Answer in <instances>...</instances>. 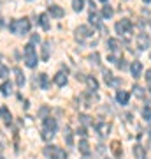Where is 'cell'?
Returning a JSON list of instances; mask_svg holds the SVG:
<instances>
[{
    "mask_svg": "<svg viewBox=\"0 0 151 159\" xmlns=\"http://www.w3.org/2000/svg\"><path fill=\"white\" fill-rule=\"evenodd\" d=\"M100 2H104V4H107V0H100Z\"/></svg>",
    "mask_w": 151,
    "mask_h": 159,
    "instance_id": "60d3db41",
    "label": "cell"
},
{
    "mask_svg": "<svg viewBox=\"0 0 151 159\" xmlns=\"http://www.w3.org/2000/svg\"><path fill=\"white\" fill-rule=\"evenodd\" d=\"M149 57H151V53H149Z\"/></svg>",
    "mask_w": 151,
    "mask_h": 159,
    "instance_id": "ee69618b",
    "label": "cell"
},
{
    "mask_svg": "<svg viewBox=\"0 0 151 159\" xmlns=\"http://www.w3.org/2000/svg\"><path fill=\"white\" fill-rule=\"evenodd\" d=\"M72 9L76 12H81L84 9V0H72Z\"/></svg>",
    "mask_w": 151,
    "mask_h": 159,
    "instance_id": "603a6c76",
    "label": "cell"
},
{
    "mask_svg": "<svg viewBox=\"0 0 151 159\" xmlns=\"http://www.w3.org/2000/svg\"><path fill=\"white\" fill-rule=\"evenodd\" d=\"M111 129V125L107 124V122H100V124H97V133L100 134V136H106L107 133Z\"/></svg>",
    "mask_w": 151,
    "mask_h": 159,
    "instance_id": "8fae6325",
    "label": "cell"
},
{
    "mask_svg": "<svg viewBox=\"0 0 151 159\" xmlns=\"http://www.w3.org/2000/svg\"><path fill=\"white\" fill-rule=\"evenodd\" d=\"M63 138H65L67 145H72V143H74V140H72V131H70V127H65V131H63Z\"/></svg>",
    "mask_w": 151,
    "mask_h": 159,
    "instance_id": "d4e9b609",
    "label": "cell"
},
{
    "mask_svg": "<svg viewBox=\"0 0 151 159\" xmlns=\"http://www.w3.org/2000/svg\"><path fill=\"white\" fill-rule=\"evenodd\" d=\"M142 117L146 120H151V108H144L142 110Z\"/></svg>",
    "mask_w": 151,
    "mask_h": 159,
    "instance_id": "1f68e13d",
    "label": "cell"
},
{
    "mask_svg": "<svg viewBox=\"0 0 151 159\" xmlns=\"http://www.w3.org/2000/svg\"><path fill=\"white\" fill-rule=\"evenodd\" d=\"M104 80H106L107 85H112V87L120 85V80L114 78V76H112V73H109V71H104Z\"/></svg>",
    "mask_w": 151,
    "mask_h": 159,
    "instance_id": "52a82bcc",
    "label": "cell"
},
{
    "mask_svg": "<svg viewBox=\"0 0 151 159\" xmlns=\"http://www.w3.org/2000/svg\"><path fill=\"white\" fill-rule=\"evenodd\" d=\"M23 55H25V62H27L28 67H35L37 66V53H35V48L32 43L23 48Z\"/></svg>",
    "mask_w": 151,
    "mask_h": 159,
    "instance_id": "7a4b0ae2",
    "label": "cell"
},
{
    "mask_svg": "<svg viewBox=\"0 0 151 159\" xmlns=\"http://www.w3.org/2000/svg\"><path fill=\"white\" fill-rule=\"evenodd\" d=\"M116 32L118 34H130L132 32V21L130 20H121L116 23Z\"/></svg>",
    "mask_w": 151,
    "mask_h": 159,
    "instance_id": "3957f363",
    "label": "cell"
},
{
    "mask_svg": "<svg viewBox=\"0 0 151 159\" xmlns=\"http://www.w3.org/2000/svg\"><path fill=\"white\" fill-rule=\"evenodd\" d=\"M0 115L4 117V120H6V124H7V125L11 124V120H12V115H11V111H9V110H7L6 106H4V108L0 110Z\"/></svg>",
    "mask_w": 151,
    "mask_h": 159,
    "instance_id": "44dd1931",
    "label": "cell"
},
{
    "mask_svg": "<svg viewBox=\"0 0 151 159\" xmlns=\"http://www.w3.org/2000/svg\"><path fill=\"white\" fill-rule=\"evenodd\" d=\"M90 23H93L95 27H100V20H99V16H97V12H95V11L90 12Z\"/></svg>",
    "mask_w": 151,
    "mask_h": 159,
    "instance_id": "484cf974",
    "label": "cell"
},
{
    "mask_svg": "<svg viewBox=\"0 0 151 159\" xmlns=\"http://www.w3.org/2000/svg\"><path fill=\"white\" fill-rule=\"evenodd\" d=\"M44 129H49L55 133L56 131V120L53 119V117H46L44 119Z\"/></svg>",
    "mask_w": 151,
    "mask_h": 159,
    "instance_id": "7c38bea8",
    "label": "cell"
},
{
    "mask_svg": "<svg viewBox=\"0 0 151 159\" xmlns=\"http://www.w3.org/2000/svg\"><path fill=\"white\" fill-rule=\"evenodd\" d=\"M90 60H91V64H99V53H93L90 57Z\"/></svg>",
    "mask_w": 151,
    "mask_h": 159,
    "instance_id": "836d02e7",
    "label": "cell"
},
{
    "mask_svg": "<svg viewBox=\"0 0 151 159\" xmlns=\"http://www.w3.org/2000/svg\"><path fill=\"white\" fill-rule=\"evenodd\" d=\"M109 62H116V57H112V55H109V58H107Z\"/></svg>",
    "mask_w": 151,
    "mask_h": 159,
    "instance_id": "74e56055",
    "label": "cell"
},
{
    "mask_svg": "<svg viewBox=\"0 0 151 159\" xmlns=\"http://www.w3.org/2000/svg\"><path fill=\"white\" fill-rule=\"evenodd\" d=\"M118 67L121 69V71H123V69H127V64H125V60H118Z\"/></svg>",
    "mask_w": 151,
    "mask_h": 159,
    "instance_id": "e575fe53",
    "label": "cell"
},
{
    "mask_svg": "<svg viewBox=\"0 0 151 159\" xmlns=\"http://www.w3.org/2000/svg\"><path fill=\"white\" fill-rule=\"evenodd\" d=\"M37 21L40 23V27H42V29H44V30H49V29H51L49 16H48V14H40V16H39V20H37Z\"/></svg>",
    "mask_w": 151,
    "mask_h": 159,
    "instance_id": "4fadbf2b",
    "label": "cell"
},
{
    "mask_svg": "<svg viewBox=\"0 0 151 159\" xmlns=\"http://www.w3.org/2000/svg\"><path fill=\"white\" fill-rule=\"evenodd\" d=\"M78 134H81L83 138H86V136H88V133H86V127H79V129H78Z\"/></svg>",
    "mask_w": 151,
    "mask_h": 159,
    "instance_id": "d6a6232c",
    "label": "cell"
},
{
    "mask_svg": "<svg viewBox=\"0 0 151 159\" xmlns=\"http://www.w3.org/2000/svg\"><path fill=\"white\" fill-rule=\"evenodd\" d=\"M91 34H93V32H91V29H90V27H86V25H81V27H78V29H76V39H78V41H84L86 37H90Z\"/></svg>",
    "mask_w": 151,
    "mask_h": 159,
    "instance_id": "5b68a950",
    "label": "cell"
},
{
    "mask_svg": "<svg viewBox=\"0 0 151 159\" xmlns=\"http://www.w3.org/2000/svg\"><path fill=\"white\" fill-rule=\"evenodd\" d=\"M107 46H109V50L111 51H118L121 48V43L118 39H107Z\"/></svg>",
    "mask_w": 151,
    "mask_h": 159,
    "instance_id": "ac0fdd59",
    "label": "cell"
},
{
    "mask_svg": "<svg viewBox=\"0 0 151 159\" xmlns=\"http://www.w3.org/2000/svg\"><path fill=\"white\" fill-rule=\"evenodd\" d=\"M135 44H137V48L139 50H148L151 46V39H149V35H146V34H139L137 37H135Z\"/></svg>",
    "mask_w": 151,
    "mask_h": 159,
    "instance_id": "277c9868",
    "label": "cell"
},
{
    "mask_svg": "<svg viewBox=\"0 0 151 159\" xmlns=\"http://www.w3.org/2000/svg\"><path fill=\"white\" fill-rule=\"evenodd\" d=\"M48 12H49L53 18H62L63 14H65V11H63L60 6H49L48 7Z\"/></svg>",
    "mask_w": 151,
    "mask_h": 159,
    "instance_id": "8992f818",
    "label": "cell"
},
{
    "mask_svg": "<svg viewBox=\"0 0 151 159\" xmlns=\"http://www.w3.org/2000/svg\"><path fill=\"white\" fill-rule=\"evenodd\" d=\"M79 152H81V154H84V156H90V154H91L90 143L86 142V140H81V142H79Z\"/></svg>",
    "mask_w": 151,
    "mask_h": 159,
    "instance_id": "9a60e30c",
    "label": "cell"
},
{
    "mask_svg": "<svg viewBox=\"0 0 151 159\" xmlns=\"http://www.w3.org/2000/svg\"><path fill=\"white\" fill-rule=\"evenodd\" d=\"M128 92H125V90H118V94H116V101L120 102V104H127L128 102Z\"/></svg>",
    "mask_w": 151,
    "mask_h": 159,
    "instance_id": "5bb4252c",
    "label": "cell"
},
{
    "mask_svg": "<svg viewBox=\"0 0 151 159\" xmlns=\"http://www.w3.org/2000/svg\"><path fill=\"white\" fill-rule=\"evenodd\" d=\"M49 58V43H44L42 46V60H48Z\"/></svg>",
    "mask_w": 151,
    "mask_h": 159,
    "instance_id": "4316f807",
    "label": "cell"
},
{
    "mask_svg": "<svg viewBox=\"0 0 151 159\" xmlns=\"http://www.w3.org/2000/svg\"><path fill=\"white\" fill-rule=\"evenodd\" d=\"M39 85L42 90H48L49 87V81H48V74H39Z\"/></svg>",
    "mask_w": 151,
    "mask_h": 159,
    "instance_id": "ffe728a7",
    "label": "cell"
},
{
    "mask_svg": "<svg viewBox=\"0 0 151 159\" xmlns=\"http://www.w3.org/2000/svg\"><path fill=\"white\" fill-rule=\"evenodd\" d=\"M84 81L88 83V87L91 89V90H97V89H99V81H97L93 76H86V80H84Z\"/></svg>",
    "mask_w": 151,
    "mask_h": 159,
    "instance_id": "7402d4cb",
    "label": "cell"
},
{
    "mask_svg": "<svg viewBox=\"0 0 151 159\" xmlns=\"http://www.w3.org/2000/svg\"><path fill=\"white\" fill-rule=\"evenodd\" d=\"M0 159H4V157H2V154H0Z\"/></svg>",
    "mask_w": 151,
    "mask_h": 159,
    "instance_id": "b9f144b4",
    "label": "cell"
},
{
    "mask_svg": "<svg viewBox=\"0 0 151 159\" xmlns=\"http://www.w3.org/2000/svg\"><path fill=\"white\" fill-rule=\"evenodd\" d=\"M130 71H132V74H134V78H139L141 73H142V64L141 62H132V66H130Z\"/></svg>",
    "mask_w": 151,
    "mask_h": 159,
    "instance_id": "ba28073f",
    "label": "cell"
},
{
    "mask_svg": "<svg viewBox=\"0 0 151 159\" xmlns=\"http://www.w3.org/2000/svg\"><path fill=\"white\" fill-rule=\"evenodd\" d=\"M134 156L137 159H146V150H144V147L142 145H135L134 147Z\"/></svg>",
    "mask_w": 151,
    "mask_h": 159,
    "instance_id": "e0dca14e",
    "label": "cell"
},
{
    "mask_svg": "<svg viewBox=\"0 0 151 159\" xmlns=\"http://www.w3.org/2000/svg\"><path fill=\"white\" fill-rule=\"evenodd\" d=\"M0 92H2L4 96H11L12 94V83L11 81H4V83L0 85Z\"/></svg>",
    "mask_w": 151,
    "mask_h": 159,
    "instance_id": "2e32d148",
    "label": "cell"
},
{
    "mask_svg": "<svg viewBox=\"0 0 151 159\" xmlns=\"http://www.w3.org/2000/svg\"><path fill=\"white\" fill-rule=\"evenodd\" d=\"M7 76H9V69L4 67V66H0V78L4 80V78H7Z\"/></svg>",
    "mask_w": 151,
    "mask_h": 159,
    "instance_id": "f546056e",
    "label": "cell"
},
{
    "mask_svg": "<svg viewBox=\"0 0 151 159\" xmlns=\"http://www.w3.org/2000/svg\"><path fill=\"white\" fill-rule=\"evenodd\" d=\"M14 74H16V85L21 89L25 85V74H23V71L19 67H14Z\"/></svg>",
    "mask_w": 151,
    "mask_h": 159,
    "instance_id": "9c48e42d",
    "label": "cell"
},
{
    "mask_svg": "<svg viewBox=\"0 0 151 159\" xmlns=\"http://www.w3.org/2000/svg\"><path fill=\"white\" fill-rule=\"evenodd\" d=\"M40 41V37L39 35H32V44H35V43H39Z\"/></svg>",
    "mask_w": 151,
    "mask_h": 159,
    "instance_id": "8d00e7d4",
    "label": "cell"
},
{
    "mask_svg": "<svg viewBox=\"0 0 151 159\" xmlns=\"http://www.w3.org/2000/svg\"><path fill=\"white\" fill-rule=\"evenodd\" d=\"M146 80H148V83L151 85V69L149 71H146Z\"/></svg>",
    "mask_w": 151,
    "mask_h": 159,
    "instance_id": "d590c367",
    "label": "cell"
},
{
    "mask_svg": "<svg viewBox=\"0 0 151 159\" xmlns=\"http://www.w3.org/2000/svg\"><path fill=\"white\" fill-rule=\"evenodd\" d=\"M9 29H11L12 34L16 35H25L30 32V21H28L27 18H23V20H12L9 23Z\"/></svg>",
    "mask_w": 151,
    "mask_h": 159,
    "instance_id": "6da1fadb",
    "label": "cell"
},
{
    "mask_svg": "<svg viewBox=\"0 0 151 159\" xmlns=\"http://www.w3.org/2000/svg\"><path fill=\"white\" fill-rule=\"evenodd\" d=\"M149 134H151V127H149Z\"/></svg>",
    "mask_w": 151,
    "mask_h": 159,
    "instance_id": "7bdbcfd3",
    "label": "cell"
},
{
    "mask_svg": "<svg viewBox=\"0 0 151 159\" xmlns=\"http://www.w3.org/2000/svg\"><path fill=\"white\" fill-rule=\"evenodd\" d=\"M40 136H42V140H46V142H48V140H51V138L55 136V133H53V131H49V129H42V134H40Z\"/></svg>",
    "mask_w": 151,
    "mask_h": 159,
    "instance_id": "83f0119b",
    "label": "cell"
},
{
    "mask_svg": "<svg viewBox=\"0 0 151 159\" xmlns=\"http://www.w3.org/2000/svg\"><path fill=\"white\" fill-rule=\"evenodd\" d=\"M112 14H114V11H112V7H111V6H104V7H102V18L109 20Z\"/></svg>",
    "mask_w": 151,
    "mask_h": 159,
    "instance_id": "cb8c5ba5",
    "label": "cell"
},
{
    "mask_svg": "<svg viewBox=\"0 0 151 159\" xmlns=\"http://www.w3.org/2000/svg\"><path fill=\"white\" fill-rule=\"evenodd\" d=\"M134 96H137V97H141V99H142V97L146 96V94H144V89L135 85V87H134Z\"/></svg>",
    "mask_w": 151,
    "mask_h": 159,
    "instance_id": "f1b7e54d",
    "label": "cell"
},
{
    "mask_svg": "<svg viewBox=\"0 0 151 159\" xmlns=\"http://www.w3.org/2000/svg\"><path fill=\"white\" fill-rule=\"evenodd\" d=\"M2 27H4V20H2V18H0V29H2Z\"/></svg>",
    "mask_w": 151,
    "mask_h": 159,
    "instance_id": "f35d334b",
    "label": "cell"
},
{
    "mask_svg": "<svg viewBox=\"0 0 151 159\" xmlns=\"http://www.w3.org/2000/svg\"><path fill=\"white\" fill-rule=\"evenodd\" d=\"M144 2H146V4H151V0H144Z\"/></svg>",
    "mask_w": 151,
    "mask_h": 159,
    "instance_id": "ab89813d",
    "label": "cell"
},
{
    "mask_svg": "<svg viewBox=\"0 0 151 159\" xmlns=\"http://www.w3.org/2000/svg\"><path fill=\"white\" fill-rule=\"evenodd\" d=\"M79 119H81V124H83V125H90V124H91V120H90L88 115H81Z\"/></svg>",
    "mask_w": 151,
    "mask_h": 159,
    "instance_id": "4dcf8cb0",
    "label": "cell"
},
{
    "mask_svg": "<svg viewBox=\"0 0 151 159\" xmlns=\"http://www.w3.org/2000/svg\"><path fill=\"white\" fill-rule=\"evenodd\" d=\"M111 148H112V152H114V156H116V157H121V156H123V148H121L120 142H112Z\"/></svg>",
    "mask_w": 151,
    "mask_h": 159,
    "instance_id": "d6986e66",
    "label": "cell"
},
{
    "mask_svg": "<svg viewBox=\"0 0 151 159\" xmlns=\"http://www.w3.org/2000/svg\"><path fill=\"white\" fill-rule=\"evenodd\" d=\"M55 83H56L58 87L67 85V73H58V74H55Z\"/></svg>",
    "mask_w": 151,
    "mask_h": 159,
    "instance_id": "30bf717a",
    "label": "cell"
}]
</instances>
